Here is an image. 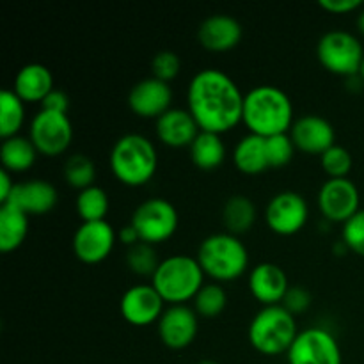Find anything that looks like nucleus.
Returning a JSON list of instances; mask_svg holds the SVG:
<instances>
[{"label": "nucleus", "mask_w": 364, "mask_h": 364, "mask_svg": "<svg viewBox=\"0 0 364 364\" xmlns=\"http://www.w3.org/2000/svg\"><path fill=\"white\" fill-rule=\"evenodd\" d=\"M299 333L297 318L283 306H265L252 316L247 340L258 354L276 358L288 354Z\"/></svg>", "instance_id": "obj_6"}, {"label": "nucleus", "mask_w": 364, "mask_h": 364, "mask_svg": "<svg viewBox=\"0 0 364 364\" xmlns=\"http://www.w3.org/2000/svg\"><path fill=\"white\" fill-rule=\"evenodd\" d=\"M130 224L137 230L141 242L156 247L174 237L180 215L176 206L166 198H149L134 210Z\"/></svg>", "instance_id": "obj_8"}, {"label": "nucleus", "mask_w": 364, "mask_h": 364, "mask_svg": "<svg viewBox=\"0 0 364 364\" xmlns=\"http://www.w3.org/2000/svg\"><path fill=\"white\" fill-rule=\"evenodd\" d=\"M166 311V302L153 284L130 287L119 301V313L124 322L134 327H146L156 323Z\"/></svg>", "instance_id": "obj_14"}, {"label": "nucleus", "mask_w": 364, "mask_h": 364, "mask_svg": "<svg viewBox=\"0 0 364 364\" xmlns=\"http://www.w3.org/2000/svg\"><path fill=\"white\" fill-rule=\"evenodd\" d=\"M267 141V156H269L270 169H281L287 167L294 160L295 144L288 134L274 135V137L265 139Z\"/></svg>", "instance_id": "obj_34"}, {"label": "nucleus", "mask_w": 364, "mask_h": 364, "mask_svg": "<svg viewBox=\"0 0 364 364\" xmlns=\"http://www.w3.org/2000/svg\"><path fill=\"white\" fill-rule=\"evenodd\" d=\"M359 77H361V80L364 82V59H363V63H361V68H359Z\"/></svg>", "instance_id": "obj_43"}, {"label": "nucleus", "mask_w": 364, "mask_h": 364, "mask_svg": "<svg viewBox=\"0 0 364 364\" xmlns=\"http://www.w3.org/2000/svg\"><path fill=\"white\" fill-rule=\"evenodd\" d=\"M25 124V103L16 96L13 89L0 92V137L6 139L20 135Z\"/></svg>", "instance_id": "obj_28"}, {"label": "nucleus", "mask_w": 364, "mask_h": 364, "mask_svg": "<svg viewBox=\"0 0 364 364\" xmlns=\"http://www.w3.org/2000/svg\"><path fill=\"white\" fill-rule=\"evenodd\" d=\"M173 87L155 77L139 80L128 92V107L142 119H159L173 109Z\"/></svg>", "instance_id": "obj_16"}, {"label": "nucleus", "mask_w": 364, "mask_h": 364, "mask_svg": "<svg viewBox=\"0 0 364 364\" xmlns=\"http://www.w3.org/2000/svg\"><path fill=\"white\" fill-rule=\"evenodd\" d=\"M244 36V28L237 18L230 14H213L201 21L198 28V41L205 50L213 53L231 52L237 48Z\"/></svg>", "instance_id": "obj_19"}, {"label": "nucleus", "mask_w": 364, "mask_h": 364, "mask_svg": "<svg viewBox=\"0 0 364 364\" xmlns=\"http://www.w3.org/2000/svg\"><path fill=\"white\" fill-rule=\"evenodd\" d=\"M53 75L45 64L31 63L20 68L14 77L13 91L18 98L27 103H43V100L53 91Z\"/></svg>", "instance_id": "obj_22"}, {"label": "nucleus", "mask_w": 364, "mask_h": 364, "mask_svg": "<svg viewBox=\"0 0 364 364\" xmlns=\"http://www.w3.org/2000/svg\"><path fill=\"white\" fill-rule=\"evenodd\" d=\"M159 338L171 350H183L194 343L199 333V316L188 304L167 306L156 322Z\"/></svg>", "instance_id": "obj_15"}, {"label": "nucleus", "mask_w": 364, "mask_h": 364, "mask_svg": "<svg viewBox=\"0 0 364 364\" xmlns=\"http://www.w3.org/2000/svg\"><path fill=\"white\" fill-rule=\"evenodd\" d=\"M205 272L196 256L173 255L160 262L151 284L167 306L188 304L205 287Z\"/></svg>", "instance_id": "obj_5"}, {"label": "nucleus", "mask_w": 364, "mask_h": 364, "mask_svg": "<svg viewBox=\"0 0 364 364\" xmlns=\"http://www.w3.org/2000/svg\"><path fill=\"white\" fill-rule=\"evenodd\" d=\"M124 262H127L128 270L139 277H149L151 279L155 276L156 269H159L160 262L159 252H156L155 245H149L146 242H139V244L132 245L127 249L124 255Z\"/></svg>", "instance_id": "obj_32"}, {"label": "nucleus", "mask_w": 364, "mask_h": 364, "mask_svg": "<svg viewBox=\"0 0 364 364\" xmlns=\"http://www.w3.org/2000/svg\"><path fill=\"white\" fill-rule=\"evenodd\" d=\"M288 364H343L341 347L323 327L301 331L287 354Z\"/></svg>", "instance_id": "obj_11"}, {"label": "nucleus", "mask_w": 364, "mask_h": 364, "mask_svg": "<svg viewBox=\"0 0 364 364\" xmlns=\"http://www.w3.org/2000/svg\"><path fill=\"white\" fill-rule=\"evenodd\" d=\"M242 123L249 134L263 139L290 134L295 123L294 103L277 85H256L245 92Z\"/></svg>", "instance_id": "obj_2"}, {"label": "nucleus", "mask_w": 364, "mask_h": 364, "mask_svg": "<svg viewBox=\"0 0 364 364\" xmlns=\"http://www.w3.org/2000/svg\"><path fill=\"white\" fill-rule=\"evenodd\" d=\"M41 110H48V112L57 114H68L70 110V96L60 89H53L41 103Z\"/></svg>", "instance_id": "obj_38"}, {"label": "nucleus", "mask_w": 364, "mask_h": 364, "mask_svg": "<svg viewBox=\"0 0 364 364\" xmlns=\"http://www.w3.org/2000/svg\"><path fill=\"white\" fill-rule=\"evenodd\" d=\"M63 176L68 187L75 191H85V188L96 185V166L84 153H75L68 156L63 167Z\"/></svg>", "instance_id": "obj_30"}, {"label": "nucleus", "mask_w": 364, "mask_h": 364, "mask_svg": "<svg viewBox=\"0 0 364 364\" xmlns=\"http://www.w3.org/2000/svg\"><path fill=\"white\" fill-rule=\"evenodd\" d=\"M75 208H77V213L82 223L107 220L110 210L109 194L100 185H92V187L85 188V191L78 192Z\"/></svg>", "instance_id": "obj_29"}, {"label": "nucleus", "mask_w": 364, "mask_h": 364, "mask_svg": "<svg viewBox=\"0 0 364 364\" xmlns=\"http://www.w3.org/2000/svg\"><path fill=\"white\" fill-rule=\"evenodd\" d=\"M201 128L187 109L173 107L155 121V135L164 146L171 149L191 148Z\"/></svg>", "instance_id": "obj_21"}, {"label": "nucleus", "mask_w": 364, "mask_h": 364, "mask_svg": "<svg viewBox=\"0 0 364 364\" xmlns=\"http://www.w3.org/2000/svg\"><path fill=\"white\" fill-rule=\"evenodd\" d=\"M247 287L252 299L265 308V306H281L284 295L290 290V281L279 265L263 262L249 270Z\"/></svg>", "instance_id": "obj_18"}, {"label": "nucleus", "mask_w": 364, "mask_h": 364, "mask_svg": "<svg viewBox=\"0 0 364 364\" xmlns=\"http://www.w3.org/2000/svg\"><path fill=\"white\" fill-rule=\"evenodd\" d=\"M28 219L27 213L11 203L0 205V251L7 255L23 245L28 237Z\"/></svg>", "instance_id": "obj_25"}, {"label": "nucleus", "mask_w": 364, "mask_h": 364, "mask_svg": "<svg viewBox=\"0 0 364 364\" xmlns=\"http://www.w3.org/2000/svg\"><path fill=\"white\" fill-rule=\"evenodd\" d=\"M220 219H223L226 233L240 237L255 228L256 220H258V208L251 198L244 194H235L224 201Z\"/></svg>", "instance_id": "obj_24"}, {"label": "nucleus", "mask_w": 364, "mask_h": 364, "mask_svg": "<svg viewBox=\"0 0 364 364\" xmlns=\"http://www.w3.org/2000/svg\"><path fill=\"white\" fill-rule=\"evenodd\" d=\"M311 302H313V297L306 288L290 287V290H288V294L284 295L281 306L297 318V316L304 315V313L311 308Z\"/></svg>", "instance_id": "obj_37"}, {"label": "nucleus", "mask_w": 364, "mask_h": 364, "mask_svg": "<svg viewBox=\"0 0 364 364\" xmlns=\"http://www.w3.org/2000/svg\"><path fill=\"white\" fill-rule=\"evenodd\" d=\"M198 364H219V363H215V361H210V359H205V361H199Z\"/></svg>", "instance_id": "obj_44"}, {"label": "nucleus", "mask_w": 364, "mask_h": 364, "mask_svg": "<svg viewBox=\"0 0 364 364\" xmlns=\"http://www.w3.org/2000/svg\"><path fill=\"white\" fill-rule=\"evenodd\" d=\"M199 265L213 283H231L249 270V251L240 237L220 231L208 235L198 247Z\"/></svg>", "instance_id": "obj_4"}, {"label": "nucleus", "mask_w": 364, "mask_h": 364, "mask_svg": "<svg viewBox=\"0 0 364 364\" xmlns=\"http://www.w3.org/2000/svg\"><path fill=\"white\" fill-rule=\"evenodd\" d=\"M341 242L350 252L364 258V208L359 210L350 220L341 228Z\"/></svg>", "instance_id": "obj_36"}, {"label": "nucleus", "mask_w": 364, "mask_h": 364, "mask_svg": "<svg viewBox=\"0 0 364 364\" xmlns=\"http://www.w3.org/2000/svg\"><path fill=\"white\" fill-rule=\"evenodd\" d=\"M180 55L171 50H162V52L155 53V57L151 59V77L159 78V80L171 84L180 75Z\"/></svg>", "instance_id": "obj_35"}, {"label": "nucleus", "mask_w": 364, "mask_h": 364, "mask_svg": "<svg viewBox=\"0 0 364 364\" xmlns=\"http://www.w3.org/2000/svg\"><path fill=\"white\" fill-rule=\"evenodd\" d=\"M320 167L327 180H341V178H348V174L352 173L354 159L347 148L334 144L320 156Z\"/></svg>", "instance_id": "obj_33"}, {"label": "nucleus", "mask_w": 364, "mask_h": 364, "mask_svg": "<svg viewBox=\"0 0 364 364\" xmlns=\"http://www.w3.org/2000/svg\"><path fill=\"white\" fill-rule=\"evenodd\" d=\"M28 139L36 146L39 155L46 159L64 155L73 142V124L70 116L39 110L31 121Z\"/></svg>", "instance_id": "obj_9"}, {"label": "nucleus", "mask_w": 364, "mask_h": 364, "mask_svg": "<svg viewBox=\"0 0 364 364\" xmlns=\"http://www.w3.org/2000/svg\"><path fill=\"white\" fill-rule=\"evenodd\" d=\"M245 95L223 70L206 68L188 82L187 110L201 132L224 135L242 123Z\"/></svg>", "instance_id": "obj_1"}, {"label": "nucleus", "mask_w": 364, "mask_h": 364, "mask_svg": "<svg viewBox=\"0 0 364 364\" xmlns=\"http://www.w3.org/2000/svg\"><path fill=\"white\" fill-rule=\"evenodd\" d=\"M318 6L331 14H350L361 9V0H320Z\"/></svg>", "instance_id": "obj_39"}, {"label": "nucleus", "mask_w": 364, "mask_h": 364, "mask_svg": "<svg viewBox=\"0 0 364 364\" xmlns=\"http://www.w3.org/2000/svg\"><path fill=\"white\" fill-rule=\"evenodd\" d=\"M267 228L279 237L301 233L309 219V206L304 196L294 191L277 192L267 203L263 212Z\"/></svg>", "instance_id": "obj_10"}, {"label": "nucleus", "mask_w": 364, "mask_h": 364, "mask_svg": "<svg viewBox=\"0 0 364 364\" xmlns=\"http://www.w3.org/2000/svg\"><path fill=\"white\" fill-rule=\"evenodd\" d=\"M14 187H16V183L13 180V174L7 173L6 169L0 171V205H6L9 201L14 192Z\"/></svg>", "instance_id": "obj_40"}, {"label": "nucleus", "mask_w": 364, "mask_h": 364, "mask_svg": "<svg viewBox=\"0 0 364 364\" xmlns=\"http://www.w3.org/2000/svg\"><path fill=\"white\" fill-rule=\"evenodd\" d=\"M117 242H121V244L128 249L132 247V245L139 244V242H141V237H139L137 230H135L132 224H127V226H123L117 231Z\"/></svg>", "instance_id": "obj_41"}, {"label": "nucleus", "mask_w": 364, "mask_h": 364, "mask_svg": "<svg viewBox=\"0 0 364 364\" xmlns=\"http://www.w3.org/2000/svg\"><path fill=\"white\" fill-rule=\"evenodd\" d=\"M316 57L323 70L329 73L352 78L359 75V68L364 59V48L352 32L334 28L318 39Z\"/></svg>", "instance_id": "obj_7"}, {"label": "nucleus", "mask_w": 364, "mask_h": 364, "mask_svg": "<svg viewBox=\"0 0 364 364\" xmlns=\"http://www.w3.org/2000/svg\"><path fill=\"white\" fill-rule=\"evenodd\" d=\"M39 153L32 141L23 135L6 139L0 146V162L2 169L11 174H21L25 171L32 169L38 160Z\"/></svg>", "instance_id": "obj_26"}, {"label": "nucleus", "mask_w": 364, "mask_h": 364, "mask_svg": "<svg viewBox=\"0 0 364 364\" xmlns=\"http://www.w3.org/2000/svg\"><path fill=\"white\" fill-rule=\"evenodd\" d=\"M295 149L304 155L322 156L336 144V132L331 121L316 114H306L295 119L290 134Z\"/></svg>", "instance_id": "obj_17"}, {"label": "nucleus", "mask_w": 364, "mask_h": 364, "mask_svg": "<svg viewBox=\"0 0 364 364\" xmlns=\"http://www.w3.org/2000/svg\"><path fill=\"white\" fill-rule=\"evenodd\" d=\"M355 23H358V31L361 32V34L364 36V9H363V11H359V14H358V21H355Z\"/></svg>", "instance_id": "obj_42"}, {"label": "nucleus", "mask_w": 364, "mask_h": 364, "mask_svg": "<svg viewBox=\"0 0 364 364\" xmlns=\"http://www.w3.org/2000/svg\"><path fill=\"white\" fill-rule=\"evenodd\" d=\"M316 206L329 223L345 224L361 210V194L350 178L326 180L316 196Z\"/></svg>", "instance_id": "obj_12"}, {"label": "nucleus", "mask_w": 364, "mask_h": 364, "mask_svg": "<svg viewBox=\"0 0 364 364\" xmlns=\"http://www.w3.org/2000/svg\"><path fill=\"white\" fill-rule=\"evenodd\" d=\"M110 173L124 187L149 183L159 169V151L151 139L142 134H124L114 142L109 155Z\"/></svg>", "instance_id": "obj_3"}, {"label": "nucleus", "mask_w": 364, "mask_h": 364, "mask_svg": "<svg viewBox=\"0 0 364 364\" xmlns=\"http://www.w3.org/2000/svg\"><path fill=\"white\" fill-rule=\"evenodd\" d=\"M117 242V231L107 220L82 223L71 240L73 255L84 265H98L110 255Z\"/></svg>", "instance_id": "obj_13"}, {"label": "nucleus", "mask_w": 364, "mask_h": 364, "mask_svg": "<svg viewBox=\"0 0 364 364\" xmlns=\"http://www.w3.org/2000/svg\"><path fill=\"white\" fill-rule=\"evenodd\" d=\"M191 160L199 171H215L226 160V144L223 141V135L210 134V132H199L196 141L188 148Z\"/></svg>", "instance_id": "obj_27"}, {"label": "nucleus", "mask_w": 364, "mask_h": 364, "mask_svg": "<svg viewBox=\"0 0 364 364\" xmlns=\"http://www.w3.org/2000/svg\"><path fill=\"white\" fill-rule=\"evenodd\" d=\"M7 203L20 208L28 217L46 215L59 203V192L52 181L32 178V180L16 183L13 196Z\"/></svg>", "instance_id": "obj_20"}, {"label": "nucleus", "mask_w": 364, "mask_h": 364, "mask_svg": "<svg viewBox=\"0 0 364 364\" xmlns=\"http://www.w3.org/2000/svg\"><path fill=\"white\" fill-rule=\"evenodd\" d=\"M192 308L199 318H217L228 308V294L223 284L206 283L192 301Z\"/></svg>", "instance_id": "obj_31"}, {"label": "nucleus", "mask_w": 364, "mask_h": 364, "mask_svg": "<svg viewBox=\"0 0 364 364\" xmlns=\"http://www.w3.org/2000/svg\"><path fill=\"white\" fill-rule=\"evenodd\" d=\"M233 166L245 176H259L270 169L267 156V141L258 135L247 134L235 144Z\"/></svg>", "instance_id": "obj_23"}]
</instances>
